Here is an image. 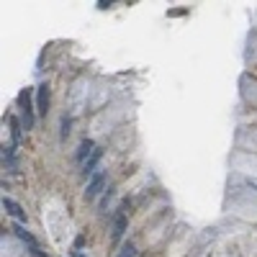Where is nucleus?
Listing matches in <instances>:
<instances>
[{"label": "nucleus", "mask_w": 257, "mask_h": 257, "mask_svg": "<svg viewBox=\"0 0 257 257\" xmlns=\"http://www.w3.org/2000/svg\"><path fill=\"white\" fill-rule=\"evenodd\" d=\"M116 257H137V247L132 244V242H123L121 244V249H118V254Z\"/></svg>", "instance_id": "obj_8"}, {"label": "nucleus", "mask_w": 257, "mask_h": 257, "mask_svg": "<svg viewBox=\"0 0 257 257\" xmlns=\"http://www.w3.org/2000/svg\"><path fill=\"white\" fill-rule=\"evenodd\" d=\"M95 149H98V147H95L90 139H85V142L80 144V149H77V165L82 167L85 162H88V160L93 157V152H95Z\"/></svg>", "instance_id": "obj_6"}, {"label": "nucleus", "mask_w": 257, "mask_h": 257, "mask_svg": "<svg viewBox=\"0 0 257 257\" xmlns=\"http://www.w3.org/2000/svg\"><path fill=\"white\" fill-rule=\"evenodd\" d=\"M21 121H24V132L34 128V105H31V93H21Z\"/></svg>", "instance_id": "obj_1"}, {"label": "nucleus", "mask_w": 257, "mask_h": 257, "mask_svg": "<svg viewBox=\"0 0 257 257\" xmlns=\"http://www.w3.org/2000/svg\"><path fill=\"white\" fill-rule=\"evenodd\" d=\"M72 254H75V257H85V254H80V252H72Z\"/></svg>", "instance_id": "obj_12"}, {"label": "nucleus", "mask_w": 257, "mask_h": 257, "mask_svg": "<svg viewBox=\"0 0 257 257\" xmlns=\"http://www.w3.org/2000/svg\"><path fill=\"white\" fill-rule=\"evenodd\" d=\"M11 137H13V144H18V142H21V126H18V121H16V118H11Z\"/></svg>", "instance_id": "obj_9"}, {"label": "nucleus", "mask_w": 257, "mask_h": 257, "mask_svg": "<svg viewBox=\"0 0 257 257\" xmlns=\"http://www.w3.org/2000/svg\"><path fill=\"white\" fill-rule=\"evenodd\" d=\"M126 226H128L126 213H123V211H116V216H113V226H111V242H113V244H118V242H121Z\"/></svg>", "instance_id": "obj_2"}, {"label": "nucleus", "mask_w": 257, "mask_h": 257, "mask_svg": "<svg viewBox=\"0 0 257 257\" xmlns=\"http://www.w3.org/2000/svg\"><path fill=\"white\" fill-rule=\"evenodd\" d=\"M103 185H105V173H95V175L88 180V188H85V198L93 201L98 193L103 190Z\"/></svg>", "instance_id": "obj_4"}, {"label": "nucleus", "mask_w": 257, "mask_h": 257, "mask_svg": "<svg viewBox=\"0 0 257 257\" xmlns=\"http://www.w3.org/2000/svg\"><path fill=\"white\" fill-rule=\"evenodd\" d=\"M82 244H85V237H77V239H75V247H77V249H80V247H82Z\"/></svg>", "instance_id": "obj_11"}, {"label": "nucleus", "mask_w": 257, "mask_h": 257, "mask_svg": "<svg viewBox=\"0 0 257 257\" xmlns=\"http://www.w3.org/2000/svg\"><path fill=\"white\" fill-rule=\"evenodd\" d=\"M3 208L11 213V216H13L18 224H26V211L21 208V203H16L13 198H3Z\"/></svg>", "instance_id": "obj_5"}, {"label": "nucleus", "mask_w": 257, "mask_h": 257, "mask_svg": "<svg viewBox=\"0 0 257 257\" xmlns=\"http://www.w3.org/2000/svg\"><path fill=\"white\" fill-rule=\"evenodd\" d=\"M100 157H103V149H95V152H93V157H90L88 162L82 165V175H85V178H88V175H95V167H98Z\"/></svg>", "instance_id": "obj_7"}, {"label": "nucleus", "mask_w": 257, "mask_h": 257, "mask_svg": "<svg viewBox=\"0 0 257 257\" xmlns=\"http://www.w3.org/2000/svg\"><path fill=\"white\" fill-rule=\"evenodd\" d=\"M111 6H113L111 0H100V3H98V8H100V11H105V8H111Z\"/></svg>", "instance_id": "obj_10"}, {"label": "nucleus", "mask_w": 257, "mask_h": 257, "mask_svg": "<svg viewBox=\"0 0 257 257\" xmlns=\"http://www.w3.org/2000/svg\"><path fill=\"white\" fill-rule=\"evenodd\" d=\"M49 98H52L49 85L41 82L39 88H36V111H39L41 116H47V111H49Z\"/></svg>", "instance_id": "obj_3"}]
</instances>
